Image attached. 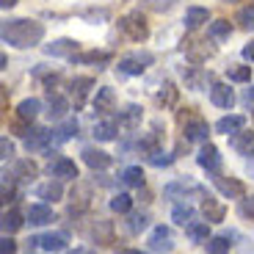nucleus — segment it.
<instances>
[{
	"label": "nucleus",
	"mask_w": 254,
	"mask_h": 254,
	"mask_svg": "<svg viewBox=\"0 0 254 254\" xmlns=\"http://www.w3.org/2000/svg\"><path fill=\"white\" fill-rule=\"evenodd\" d=\"M45 39V25L36 19H8L3 22V42L11 47H33Z\"/></svg>",
	"instance_id": "obj_1"
},
{
	"label": "nucleus",
	"mask_w": 254,
	"mask_h": 254,
	"mask_svg": "<svg viewBox=\"0 0 254 254\" xmlns=\"http://www.w3.org/2000/svg\"><path fill=\"white\" fill-rule=\"evenodd\" d=\"M119 28H122V31H125L130 39H133V42H144V39L149 36L146 19L141 17L138 11H133V14H127V17H122V19H119Z\"/></svg>",
	"instance_id": "obj_2"
},
{
	"label": "nucleus",
	"mask_w": 254,
	"mask_h": 254,
	"mask_svg": "<svg viewBox=\"0 0 254 254\" xmlns=\"http://www.w3.org/2000/svg\"><path fill=\"white\" fill-rule=\"evenodd\" d=\"M146 243H149V249L152 252H158V254H163V252H172L174 249V232L169 227H155L152 232H149V238H146Z\"/></svg>",
	"instance_id": "obj_3"
},
{
	"label": "nucleus",
	"mask_w": 254,
	"mask_h": 254,
	"mask_svg": "<svg viewBox=\"0 0 254 254\" xmlns=\"http://www.w3.org/2000/svg\"><path fill=\"white\" fill-rule=\"evenodd\" d=\"M163 193L169 199H188L190 193H202V185H196L193 180H177V183H169L163 188Z\"/></svg>",
	"instance_id": "obj_4"
},
{
	"label": "nucleus",
	"mask_w": 254,
	"mask_h": 254,
	"mask_svg": "<svg viewBox=\"0 0 254 254\" xmlns=\"http://www.w3.org/2000/svg\"><path fill=\"white\" fill-rule=\"evenodd\" d=\"M144 64H152V53H133V56H127L119 61V72H125V75H141Z\"/></svg>",
	"instance_id": "obj_5"
},
{
	"label": "nucleus",
	"mask_w": 254,
	"mask_h": 254,
	"mask_svg": "<svg viewBox=\"0 0 254 254\" xmlns=\"http://www.w3.org/2000/svg\"><path fill=\"white\" fill-rule=\"evenodd\" d=\"M66 243H69L66 232H47V235L33 238L31 246H42L45 252H61V249H66Z\"/></svg>",
	"instance_id": "obj_6"
},
{
	"label": "nucleus",
	"mask_w": 254,
	"mask_h": 254,
	"mask_svg": "<svg viewBox=\"0 0 254 254\" xmlns=\"http://www.w3.org/2000/svg\"><path fill=\"white\" fill-rule=\"evenodd\" d=\"M199 166H202V169H207L210 174H218L221 172V155H218V149L213 144H207V141H204V146L202 149H199Z\"/></svg>",
	"instance_id": "obj_7"
},
{
	"label": "nucleus",
	"mask_w": 254,
	"mask_h": 254,
	"mask_svg": "<svg viewBox=\"0 0 254 254\" xmlns=\"http://www.w3.org/2000/svg\"><path fill=\"white\" fill-rule=\"evenodd\" d=\"M50 144H56V138H53L50 130H42V127H36V130H31V135H25V146L31 152H45V149H50Z\"/></svg>",
	"instance_id": "obj_8"
},
{
	"label": "nucleus",
	"mask_w": 254,
	"mask_h": 254,
	"mask_svg": "<svg viewBox=\"0 0 254 254\" xmlns=\"http://www.w3.org/2000/svg\"><path fill=\"white\" fill-rule=\"evenodd\" d=\"M50 177L56 180H77V166L69 158H56L50 163Z\"/></svg>",
	"instance_id": "obj_9"
},
{
	"label": "nucleus",
	"mask_w": 254,
	"mask_h": 254,
	"mask_svg": "<svg viewBox=\"0 0 254 254\" xmlns=\"http://www.w3.org/2000/svg\"><path fill=\"white\" fill-rule=\"evenodd\" d=\"M202 216H204V221H207V224H218V221H224V216H227V207H224L218 199L204 196V202H202Z\"/></svg>",
	"instance_id": "obj_10"
},
{
	"label": "nucleus",
	"mask_w": 254,
	"mask_h": 254,
	"mask_svg": "<svg viewBox=\"0 0 254 254\" xmlns=\"http://www.w3.org/2000/svg\"><path fill=\"white\" fill-rule=\"evenodd\" d=\"M210 102H213L216 108H232V105H235V94H232V89H229V86L216 83V86L210 89Z\"/></svg>",
	"instance_id": "obj_11"
},
{
	"label": "nucleus",
	"mask_w": 254,
	"mask_h": 254,
	"mask_svg": "<svg viewBox=\"0 0 254 254\" xmlns=\"http://www.w3.org/2000/svg\"><path fill=\"white\" fill-rule=\"evenodd\" d=\"M83 163L89 166V169H108L111 166V155L102 152V149H94V146H86L83 149Z\"/></svg>",
	"instance_id": "obj_12"
},
{
	"label": "nucleus",
	"mask_w": 254,
	"mask_h": 254,
	"mask_svg": "<svg viewBox=\"0 0 254 254\" xmlns=\"http://www.w3.org/2000/svg\"><path fill=\"white\" fill-rule=\"evenodd\" d=\"M45 53L47 56H56V58H75L77 53V45L72 39H58L53 45H45Z\"/></svg>",
	"instance_id": "obj_13"
},
{
	"label": "nucleus",
	"mask_w": 254,
	"mask_h": 254,
	"mask_svg": "<svg viewBox=\"0 0 254 254\" xmlns=\"http://www.w3.org/2000/svg\"><path fill=\"white\" fill-rule=\"evenodd\" d=\"M116 133H119V122L114 119V116H108V119H100L94 125V138L97 141H114Z\"/></svg>",
	"instance_id": "obj_14"
},
{
	"label": "nucleus",
	"mask_w": 254,
	"mask_h": 254,
	"mask_svg": "<svg viewBox=\"0 0 254 254\" xmlns=\"http://www.w3.org/2000/svg\"><path fill=\"white\" fill-rule=\"evenodd\" d=\"M28 221H31V227H45V224L56 221V213H53V207H47V204H33V207L28 210Z\"/></svg>",
	"instance_id": "obj_15"
},
{
	"label": "nucleus",
	"mask_w": 254,
	"mask_h": 254,
	"mask_svg": "<svg viewBox=\"0 0 254 254\" xmlns=\"http://www.w3.org/2000/svg\"><path fill=\"white\" fill-rule=\"evenodd\" d=\"M213 183H216V188L221 190L227 199H241L243 196V183H238V180H227V177H213Z\"/></svg>",
	"instance_id": "obj_16"
},
{
	"label": "nucleus",
	"mask_w": 254,
	"mask_h": 254,
	"mask_svg": "<svg viewBox=\"0 0 254 254\" xmlns=\"http://www.w3.org/2000/svg\"><path fill=\"white\" fill-rule=\"evenodd\" d=\"M36 174H39V169H36V163H33V160H17V163H14V169H11V177L17 180V183H31Z\"/></svg>",
	"instance_id": "obj_17"
},
{
	"label": "nucleus",
	"mask_w": 254,
	"mask_h": 254,
	"mask_svg": "<svg viewBox=\"0 0 254 254\" xmlns=\"http://www.w3.org/2000/svg\"><path fill=\"white\" fill-rule=\"evenodd\" d=\"M47 116H50L53 122H61L64 116H66V111H69V102H66V97H61V94H53L50 91V100H47Z\"/></svg>",
	"instance_id": "obj_18"
},
{
	"label": "nucleus",
	"mask_w": 254,
	"mask_h": 254,
	"mask_svg": "<svg viewBox=\"0 0 254 254\" xmlns=\"http://www.w3.org/2000/svg\"><path fill=\"white\" fill-rule=\"evenodd\" d=\"M246 127V116H224V119L216 122V133H224V135H232L238 130Z\"/></svg>",
	"instance_id": "obj_19"
},
{
	"label": "nucleus",
	"mask_w": 254,
	"mask_h": 254,
	"mask_svg": "<svg viewBox=\"0 0 254 254\" xmlns=\"http://www.w3.org/2000/svg\"><path fill=\"white\" fill-rule=\"evenodd\" d=\"M207 133H210V127L202 119H190L185 125V138L188 141H207Z\"/></svg>",
	"instance_id": "obj_20"
},
{
	"label": "nucleus",
	"mask_w": 254,
	"mask_h": 254,
	"mask_svg": "<svg viewBox=\"0 0 254 254\" xmlns=\"http://www.w3.org/2000/svg\"><path fill=\"white\" fill-rule=\"evenodd\" d=\"M252 141H254V135L246 133V130H238V133L229 135V146H232L235 152H241V155H249V152H252Z\"/></svg>",
	"instance_id": "obj_21"
},
{
	"label": "nucleus",
	"mask_w": 254,
	"mask_h": 254,
	"mask_svg": "<svg viewBox=\"0 0 254 254\" xmlns=\"http://www.w3.org/2000/svg\"><path fill=\"white\" fill-rule=\"evenodd\" d=\"M91 86H94V80H91V77H75V80H72V97H75V108H80L83 102H86V94H89Z\"/></svg>",
	"instance_id": "obj_22"
},
{
	"label": "nucleus",
	"mask_w": 254,
	"mask_h": 254,
	"mask_svg": "<svg viewBox=\"0 0 254 254\" xmlns=\"http://www.w3.org/2000/svg\"><path fill=\"white\" fill-rule=\"evenodd\" d=\"M185 235H188L193 243H207V241H210L207 221H190L188 227H185Z\"/></svg>",
	"instance_id": "obj_23"
},
{
	"label": "nucleus",
	"mask_w": 254,
	"mask_h": 254,
	"mask_svg": "<svg viewBox=\"0 0 254 254\" xmlns=\"http://www.w3.org/2000/svg\"><path fill=\"white\" fill-rule=\"evenodd\" d=\"M116 102V94L114 89H108V86H102V89H97V97H94V108L102 111V114H108L111 108H114Z\"/></svg>",
	"instance_id": "obj_24"
},
{
	"label": "nucleus",
	"mask_w": 254,
	"mask_h": 254,
	"mask_svg": "<svg viewBox=\"0 0 254 254\" xmlns=\"http://www.w3.org/2000/svg\"><path fill=\"white\" fill-rule=\"evenodd\" d=\"M39 111H42V102H39L36 97H31V100H22V102L17 105V116H19V119H25V122L36 119Z\"/></svg>",
	"instance_id": "obj_25"
},
{
	"label": "nucleus",
	"mask_w": 254,
	"mask_h": 254,
	"mask_svg": "<svg viewBox=\"0 0 254 254\" xmlns=\"http://www.w3.org/2000/svg\"><path fill=\"white\" fill-rule=\"evenodd\" d=\"M36 196L39 199H47V202H56V199L64 196V188H61L58 180H50V183H45V185H39V188H36Z\"/></svg>",
	"instance_id": "obj_26"
},
{
	"label": "nucleus",
	"mask_w": 254,
	"mask_h": 254,
	"mask_svg": "<svg viewBox=\"0 0 254 254\" xmlns=\"http://www.w3.org/2000/svg\"><path fill=\"white\" fill-rule=\"evenodd\" d=\"M210 19V11L207 8H202V6H190L188 11H185V25L193 31V28H199L202 22H207Z\"/></svg>",
	"instance_id": "obj_27"
},
{
	"label": "nucleus",
	"mask_w": 254,
	"mask_h": 254,
	"mask_svg": "<svg viewBox=\"0 0 254 254\" xmlns=\"http://www.w3.org/2000/svg\"><path fill=\"white\" fill-rule=\"evenodd\" d=\"M229 33H232V25H229L227 19H216V22H210V28H207V36L213 39V42H224V39H229Z\"/></svg>",
	"instance_id": "obj_28"
},
{
	"label": "nucleus",
	"mask_w": 254,
	"mask_h": 254,
	"mask_svg": "<svg viewBox=\"0 0 254 254\" xmlns=\"http://www.w3.org/2000/svg\"><path fill=\"white\" fill-rule=\"evenodd\" d=\"M122 183L130 185V188H141L144 185V172H141V166H130L122 172Z\"/></svg>",
	"instance_id": "obj_29"
},
{
	"label": "nucleus",
	"mask_w": 254,
	"mask_h": 254,
	"mask_svg": "<svg viewBox=\"0 0 254 254\" xmlns=\"http://www.w3.org/2000/svg\"><path fill=\"white\" fill-rule=\"evenodd\" d=\"M19 227H22V216H19L17 210H6V213H3V232H6V235H14Z\"/></svg>",
	"instance_id": "obj_30"
},
{
	"label": "nucleus",
	"mask_w": 254,
	"mask_h": 254,
	"mask_svg": "<svg viewBox=\"0 0 254 254\" xmlns=\"http://www.w3.org/2000/svg\"><path fill=\"white\" fill-rule=\"evenodd\" d=\"M77 64H108L111 61V53H100V50H89V53H80L75 56Z\"/></svg>",
	"instance_id": "obj_31"
},
{
	"label": "nucleus",
	"mask_w": 254,
	"mask_h": 254,
	"mask_svg": "<svg viewBox=\"0 0 254 254\" xmlns=\"http://www.w3.org/2000/svg\"><path fill=\"white\" fill-rule=\"evenodd\" d=\"M172 221H177L180 227H188L190 221H193V207H188V204H177V207L172 210Z\"/></svg>",
	"instance_id": "obj_32"
},
{
	"label": "nucleus",
	"mask_w": 254,
	"mask_h": 254,
	"mask_svg": "<svg viewBox=\"0 0 254 254\" xmlns=\"http://www.w3.org/2000/svg\"><path fill=\"white\" fill-rule=\"evenodd\" d=\"M130 207H133V196L130 193H116L111 199V210L114 213H130Z\"/></svg>",
	"instance_id": "obj_33"
},
{
	"label": "nucleus",
	"mask_w": 254,
	"mask_h": 254,
	"mask_svg": "<svg viewBox=\"0 0 254 254\" xmlns=\"http://www.w3.org/2000/svg\"><path fill=\"white\" fill-rule=\"evenodd\" d=\"M75 133H77V122H66V125H61L58 130H53V138H56V144H61V141L72 138Z\"/></svg>",
	"instance_id": "obj_34"
},
{
	"label": "nucleus",
	"mask_w": 254,
	"mask_h": 254,
	"mask_svg": "<svg viewBox=\"0 0 254 254\" xmlns=\"http://www.w3.org/2000/svg\"><path fill=\"white\" fill-rule=\"evenodd\" d=\"M204 246H207L210 254H227L229 252V238H210Z\"/></svg>",
	"instance_id": "obj_35"
},
{
	"label": "nucleus",
	"mask_w": 254,
	"mask_h": 254,
	"mask_svg": "<svg viewBox=\"0 0 254 254\" xmlns=\"http://www.w3.org/2000/svg\"><path fill=\"white\" fill-rule=\"evenodd\" d=\"M227 75H229V80H235V83H249L252 80V66H232Z\"/></svg>",
	"instance_id": "obj_36"
},
{
	"label": "nucleus",
	"mask_w": 254,
	"mask_h": 254,
	"mask_svg": "<svg viewBox=\"0 0 254 254\" xmlns=\"http://www.w3.org/2000/svg\"><path fill=\"white\" fill-rule=\"evenodd\" d=\"M122 122H125V127H135V125L141 122V108H138V105H130V108H125Z\"/></svg>",
	"instance_id": "obj_37"
},
{
	"label": "nucleus",
	"mask_w": 254,
	"mask_h": 254,
	"mask_svg": "<svg viewBox=\"0 0 254 254\" xmlns=\"http://www.w3.org/2000/svg\"><path fill=\"white\" fill-rule=\"evenodd\" d=\"M238 22H241V28L252 31L254 28V6H243L241 11H238Z\"/></svg>",
	"instance_id": "obj_38"
},
{
	"label": "nucleus",
	"mask_w": 254,
	"mask_h": 254,
	"mask_svg": "<svg viewBox=\"0 0 254 254\" xmlns=\"http://www.w3.org/2000/svg\"><path fill=\"white\" fill-rule=\"evenodd\" d=\"M144 227H146V216H144V213H133V216H130V224H127V229H130L133 235H138Z\"/></svg>",
	"instance_id": "obj_39"
},
{
	"label": "nucleus",
	"mask_w": 254,
	"mask_h": 254,
	"mask_svg": "<svg viewBox=\"0 0 254 254\" xmlns=\"http://www.w3.org/2000/svg\"><path fill=\"white\" fill-rule=\"evenodd\" d=\"M238 213H241L243 218H254V196L241 199V204H238Z\"/></svg>",
	"instance_id": "obj_40"
},
{
	"label": "nucleus",
	"mask_w": 254,
	"mask_h": 254,
	"mask_svg": "<svg viewBox=\"0 0 254 254\" xmlns=\"http://www.w3.org/2000/svg\"><path fill=\"white\" fill-rule=\"evenodd\" d=\"M172 160H174V155H166V152H152L149 163H152V166H169Z\"/></svg>",
	"instance_id": "obj_41"
},
{
	"label": "nucleus",
	"mask_w": 254,
	"mask_h": 254,
	"mask_svg": "<svg viewBox=\"0 0 254 254\" xmlns=\"http://www.w3.org/2000/svg\"><path fill=\"white\" fill-rule=\"evenodd\" d=\"M14 252H17V243L6 235L3 241H0V254H14Z\"/></svg>",
	"instance_id": "obj_42"
},
{
	"label": "nucleus",
	"mask_w": 254,
	"mask_h": 254,
	"mask_svg": "<svg viewBox=\"0 0 254 254\" xmlns=\"http://www.w3.org/2000/svg\"><path fill=\"white\" fill-rule=\"evenodd\" d=\"M0 149H3V158H6V160H11V158H14V144H11L8 138L0 141Z\"/></svg>",
	"instance_id": "obj_43"
},
{
	"label": "nucleus",
	"mask_w": 254,
	"mask_h": 254,
	"mask_svg": "<svg viewBox=\"0 0 254 254\" xmlns=\"http://www.w3.org/2000/svg\"><path fill=\"white\" fill-rule=\"evenodd\" d=\"M243 58H246V61H254V39L243 47Z\"/></svg>",
	"instance_id": "obj_44"
},
{
	"label": "nucleus",
	"mask_w": 254,
	"mask_h": 254,
	"mask_svg": "<svg viewBox=\"0 0 254 254\" xmlns=\"http://www.w3.org/2000/svg\"><path fill=\"white\" fill-rule=\"evenodd\" d=\"M0 6H3V8H11V6H17V0H0Z\"/></svg>",
	"instance_id": "obj_45"
},
{
	"label": "nucleus",
	"mask_w": 254,
	"mask_h": 254,
	"mask_svg": "<svg viewBox=\"0 0 254 254\" xmlns=\"http://www.w3.org/2000/svg\"><path fill=\"white\" fill-rule=\"evenodd\" d=\"M249 155H252V152H249ZM249 174H252V177H254V155H252V158H249Z\"/></svg>",
	"instance_id": "obj_46"
},
{
	"label": "nucleus",
	"mask_w": 254,
	"mask_h": 254,
	"mask_svg": "<svg viewBox=\"0 0 254 254\" xmlns=\"http://www.w3.org/2000/svg\"><path fill=\"white\" fill-rule=\"evenodd\" d=\"M66 254H94V252H89V249H75V252H66Z\"/></svg>",
	"instance_id": "obj_47"
},
{
	"label": "nucleus",
	"mask_w": 254,
	"mask_h": 254,
	"mask_svg": "<svg viewBox=\"0 0 254 254\" xmlns=\"http://www.w3.org/2000/svg\"><path fill=\"white\" fill-rule=\"evenodd\" d=\"M116 254H141V252H135V249H122V252H116Z\"/></svg>",
	"instance_id": "obj_48"
},
{
	"label": "nucleus",
	"mask_w": 254,
	"mask_h": 254,
	"mask_svg": "<svg viewBox=\"0 0 254 254\" xmlns=\"http://www.w3.org/2000/svg\"><path fill=\"white\" fill-rule=\"evenodd\" d=\"M224 3H241V0H224Z\"/></svg>",
	"instance_id": "obj_49"
}]
</instances>
